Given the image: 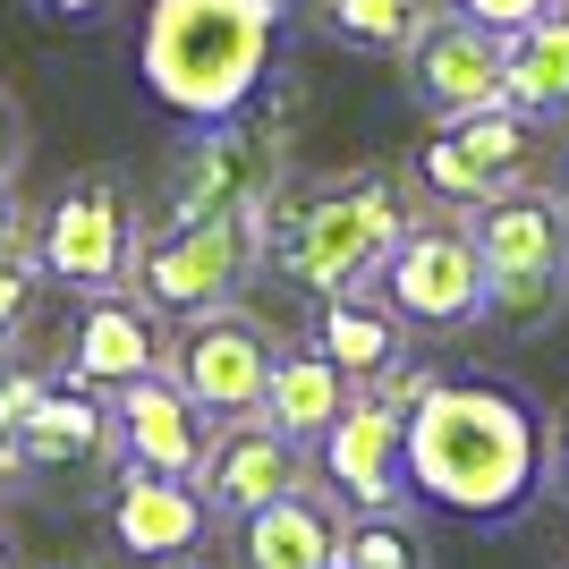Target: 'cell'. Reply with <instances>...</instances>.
Listing matches in <instances>:
<instances>
[{
    "label": "cell",
    "instance_id": "6da1fadb",
    "mask_svg": "<svg viewBox=\"0 0 569 569\" xmlns=\"http://www.w3.org/2000/svg\"><path fill=\"white\" fill-rule=\"evenodd\" d=\"M408 501L468 527H519L545 501V400L493 366H442L408 408Z\"/></svg>",
    "mask_w": 569,
    "mask_h": 569
},
{
    "label": "cell",
    "instance_id": "7a4b0ae2",
    "mask_svg": "<svg viewBox=\"0 0 569 569\" xmlns=\"http://www.w3.org/2000/svg\"><path fill=\"white\" fill-rule=\"evenodd\" d=\"M289 0H144L137 77L179 128L238 119L281 69Z\"/></svg>",
    "mask_w": 569,
    "mask_h": 569
},
{
    "label": "cell",
    "instance_id": "3957f363",
    "mask_svg": "<svg viewBox=\"0 0 569 569\" xmlns=\"http://www.w3.org/2000/svg\"><path fill=\"white\" fill-rule=\"evenodd\" d=\"M417 213H426V196L408 188V170H382V162L281 179L263 196V272H281L307 298L375 289V263L391 256V238Z\"/></svg>",
    "mask_w": 569,
    "mask_h": 569
},
{
    "label": "cell",
    "instance_id": "277c9868",
    "mask_svg": "<svg viewBox=\"0 0 569 569\" xmlns=\"http://www.w3.org/2000/svg\"><path fill=\"white\" fill-rule=\"evenodd\" d=\"M476 256H485V323H510V332H545L569 307V204L545 179H519V188H493L485 204H468Z\"/></svg>",
    "mask_w": 569,
    "mask_h": 569
},
{
    "label": "cell",
    "instance_id": "5b68a950",
    "mask_svg": "<svg viewBox=\"0 0 569 569\" xmlns=\"http://www.w3.org/2000/svg\"><path fill=\"white\" fill-rule=\"evenodd\" d=\"M256 272H263V213H144L137 256H128V289L170 323L230 307Z\"/></svg>",
    "mask_w": 569,
    "mask_h": 569
},
{
    "label": "cell",
    "instance_id": "8992f818",
    "mask_svg": "<svg viewBox=\"0 0 569 569\" xmlns=\"http://www.w3.org/2000/svg\"><path fill=\"white\" fill-rule=\"evenodd\" d=\"M375 298L400 315L417 340H459V332H476L493 298H485V256H476L468 213L426 204V213L391 238V256L375 263Z\"/></svg>",
    "mask_w": 569,
    "mask_h": 569
},
{
    "label": "cell",
    "instance_id": "52a82bcc",
    "mask_svg": "<svg viewBox=\"0 0 569 569\" xmlns=\"http://www.w3.org/2000/svg\"><path fill=\"white\" fill-rule=\"evenodd\" d=\"M137 230H144V204H137V188H128V170L94 162V170H69V179L51 188L43 221L26 238H34V263H43L51 289L94 298V289H128Z\"/></svg>",
    "mask_w": 569,
    "mask_h": 569
},
{
    "label": "cell",
    "instance_id": "ba28073f",
    "mask_svg": "<svg viewBox=\"0 0 569 569\" xmlns=\"http://www.w3.org/2000/svg\"><path fill=\"white\" fill-rule=\"evenodd\" d=\"M289 179V128L238 111L196 128L162 170V213H263V196Z\"/></svg>",
    "mask_w": 569,
    "mask_h": 569
},
{
    "label": "cell",
    "instance_id": "9c48e42d",
    "mask_svg": "<svg viewBox=\"0 0 569 569\" xmlns=\"http://www.w3.org/2000/svg\"><path fill=\"white\" fill-rule=\"evenodd\" d=\"M272 357H281V332H272V323H256V315L230 298V307L179 315V332H170V357H162V366H170V382H179L204 417H256Z\"/></svg>",
    "mask_w": 569,
    "mask_h": 569
},
{
    "label": "cell",
    "instance_id": "30bf717a",
    "mask_svg": "<svg viewBox=\"0 0 569 569\" xmlns=\"http://www.w3.org/2000/svg\"><path fill=\"white\" fill-rule=\"evenodd\" d=\"M323 493L340 501V510H382V501H408V417L391 400H375V391H349V408H340L332 426H323Z\"/></svg>",
    "mask_w": 569,
    "mask_h": 569
},
{
    "label": "cell",
    "instance_id": "8fae6325",
    "mask_svg": "<svg viewBox=\"0 0 569 569\" xmlns=\"http://www.w3.org/2000/svg\"><path fill=\"white\" fill-rule=\"evenodd\" d=\"M400 86L426 119H459L476 102H501V34H485L459 9H433L417 43L400 51Z\"/></svg>",
    "mask_w": 569,
    "mask_h": 569
},
{
    "label": "cell",
    "instance_id": "7c38bea8",
    "mask_svg": "<svg viewBox=\"0 0 569 569\" xmlns=\"http://www.w3.org/2000/svg\"><path fill=\"white\" fill-rule=\"evenodd\" d=\"M298 485H315L307 442L272 433L263 417H221V426H213V451H204V468H196V493H204L213 519H247V510L298 493Z\"/></svg>",
    "mask_w": 569,
    "mask_h": 569
},
{
    "label": "cell",
    "instance_id": "4fadbf2b",
    "mask_svg": "<svg viewBox=\"0 0 569 569\" xmlns=\"http://www.w3.org/2000/svg\"><path fill=\"white\" fill-rule=\"evenodd\" d=\"M111 417H119V468L188 476V485H196V468H204V451H213V426H221V417H204V408L170 382V366L119 382V391H111Z\"/></svg>",
    "mask_w": 569,
    "mask_h": 569
},
{
    "label": "cell",
    "instance_id": "5bb4252c",
    "mask_svg": "<svg viewBox=\"0 0 569 569\" xmlns=\"http://www.w3.org/2000/svg\"><path fill=\"white\" fill-rule=\"evenodd\" d=\"M102 527L128 561H188L204 536H213V510L188 476H153V468H111V493H102Z\"/></svg>",
    "mask_w": 569,
    "mask_h": 569
},
{
    "label": "cell",
    "instance_id": "9a60e30c",
    "mask_svg": "<svg viewBox=\"0 0 569 569\" xmlns=\"http://www.w3.org/2000/svg\"><path fill=\"white\" fill-rule=\"evenodd\" d=\"M18 459H26V476H111L119 468L111 391L51 375V391L18 417Z\"/></svg>",
    "mask_w": 569,
    "mask_h": 569
},
{
    "label": "cell",
    "instance_id": "2e32d148",
    "mask_svg": "<svg viewBox=\"0 0 569 569\" xmlns=\"http://www.w3.org/2000/svg\"><path fill=\"white\" fill-rule=\"evenodd\" d=\"M162 357H170V315H153L137 289H94L69 332V366L60 375L86 382V391H119V382L153 375Z\"/></svg>",
    "mask_w": 569,
    "mask_h": 569
},
{
    "label": "cell",
    "instance_id": "e0dca14e",
    "mask_svg": "<svg viewBox=\"0 0 569 569\" xmlns=\"http://www.w3.org/2000/svg\"><path fill=\"white\" fill-rule=\"evenodd\" d=\"M238 527V569H332L340 561V527H349V510H340L323 485H298V493L263 501V510H247Z\"/></svg>",
    "mask_w": 569,
    "mask_h": 569
},
{
    "label": "cell",
    "instance_id": "ac0fdd59",
    "mask_svg": "<svg viewBox=\"0 0 569 569\" xmlns=\"http://www.w3.org/2000/svg\"><path fill=\"white\" fill-rule=\"evenodd\" d=\"M340 408H349V375H340L332 357L315 349V340H281V357H272V375H263V400L256 417L272 433H289V442H323V426H332Z\"/></svg>",
    "mask_w": 569,
    "mask_h": 569
},
{
    "label": "cell",
    "instance_id": "d6986e66",
    "mask_svg": "<svg viewBox=\"0 0 569 569\" xmlns=\"http://www.w3.org/2000/svg\"><path fill=\"white\" fill-rule=\"evenodd\" d=\"M307 340L332 357L340 375H349V391H366V382H375V375H382V366H391V357H400L417 332H408L400 315L382 307L375 289H332V298H315Z\"/></svg>",
    "mask_w": 569,
    "mask_h": 569
},
{
    "label": "cell",
    "instance_id": "ffe728a7",
    "mask_svg": "<svg viewBox=\"0 0 569 569\" xmlns=\"http://www.w3.org/2000/svg\"><path fill=\"white\" fill-rule=\"evenodd\" d=\"M501 102H519L536 128H569V0L501 34Z\"/></svg>",
    "mask_w": 569,
    "mask_h": 569
},
{
    "label": "cell",
    "instance_id": "44dd1931",
    "mask_svg": "<svg viewBox=\"0 0 569 569\" xmlns=\"http://www.w3.org/2000/svg\"><path fill=\"white\" fill-rule=\"evenodd\" d=\"M442 137L459 144L476 162V179H485V196L493 188H519V179H536V162H545V128L519 111V102H476V111L459 119H433Z\"/></svg>",
    "mask_w": 569,
    "mask_h": 569
},
{
    "label": "cell",
    "instance_id": "7402d4cb",
    "mask_svg": "<svg viewBox=\"0 0 569 569\" xmlns=\"http://www.w3.org/2000/svg\"><path fill=\"white\" fill-rule=\"evenodd\" d=\"M315 26L332 34L340 51H375V60H400L417 43V26L442 9V0H307Z\"/></svg>",
    "mask_w": 569,
    "mask_h": 569
},
{
    "label": "cell",
    "instance_id": "603a6c76",
    "mask_svg": "<svg viewBox=\"0 0 569 569\" xmlns=\"http://www.w3.org/2000/svg\"><path fill=\"white\" fill-rule=\"evenodd\" d=\"M340 569H433V527L417 519L408 501L349 510V527H340Z\"/></svg>",
    "mask_w": 569,
    "mask_h": 569
},
{
    "label": "cell",
    "instance_id": "cb8c5ba5",
    "mask_svg": "<svg viewBox=\"0 0 569 569\" xmlns=\"http://www.w3.org/2000/svg\"><path fill=\"white\" fill-rule=\"evenodd\" d=\"M34 307H43V263H34V238L0 256V357H18V340L34 332Z\"/></svg>",
    "mask_w": 569,
    "mask_h": 569
},
{
    "label": "cell",
    "instance_id": "d4e9b609",
    "mask_svg": "<svg viewBox=\"0 0 569 569\" xmlns=\"http://www.w3.org/2000/svg\"><path fill=\"white\" fill-rule=\"evenodd\" d=\"M442 9H459V18H476L485 34H519L527 18H545V9H561V0H442Z\"/></svg>",
    "mask_w": 569,
    "mask_h": 569
},
{
    "label": "cell",
    "instance_id": "484cf974",
    "mask_svg": "<svg viewBox=\"0 0 569 569\" xmlns=\"http://www.w3.org/2000/svg\"><path fill=\"white\" fill-rule=\"evenodd\" d=\"M26 170V102L0 86V179H18Z\"/></svg>",
    "mask_w": 569,
    "mask_h": 569
},
{
    "label": "cell",
    "instance_id": "4316f807",
    "mask_svg": "<svg viewBox=\"0 0 569 569\" xmlns=\"http://www.w3.org/2000/svg\"><path fill=\"white\" fill-rule=\"evenodd\" d=\"M545 485H552V493L569 501V400H561V408L545 417Z\"/></svg>",
    "mask_w": 569,
    "mask_h": 569
},
{
    "label": "cell",
    "instance_id": "83f0119b",
    "mask_svg": "<svg viewBox=\"0 0 569 569\" xmlns=\"http://www.w3.org/2000/svg\"><path fill=\"white\" fill-rule=\"evenodd\" d=\"M26 230H34V221H26V204H18V179H0V256L26 247Z\"/></svg>",
    "mask_w": 569,
    "mask_h": 569
},
{
    "label": "cell",
    "instance_id": "f1b7e54d",
    "mask_svg": "<svg viewBox=\"0 0 569 569\" xmlns=\"http://www.w3.org/2000/svg\"><path fill=\"white\" fill-rule=\"evenodd\" d=\"M34 9H43V18H60V26H102L119 0H34Z\"/></svg>",
    "mask_w": 569,
    "mask_h": 569
},
{
    "label": "cell",
    "instance_id": "f546056e",
    "mask_svg": "<svg viewBox=\"0 0 569 569\" xmlns=\"http://www.w3.org/2000/svg\"><path fill=\"white\" fill-rule=\"evenodd\" d=\"M18 485H26V459H18V426L0 417V501L18 493Z\"/></svg>",
    "mask_w": 569,
    "mask_h": 569
},
{
    "label": "cell",
    "instance_id": "4dcf8cb0",
    "mask_svg": "<svg viewBox=\"0 0 569 569\" xmlns=\"http://www.w3.org/2000/svg\"><path fill=\"white\" fill-rule=\"evenodd\" d=\"M0 569H18V536L9 527H0Z\"/></svg>",
    "mask_w": 569,
    "mask_h": 569
},
{
    "label": "cell",
    "instance_id": "1f68e13d",
    "mask_svg": "<svg viewBox=\"0 0 569 569\" xmlns=\"http://www.w3.org/2000/svg\"><path fill=\"white\" fill-rule=\"evenodd\" d=\"M43 569H119V561H86V552H77V561H43Z\"/></svg>",
    "mask_w": 569,
    "mask_h": 569
},
{
    "label": "cell",
    "instance_id": "d6a6232c",
    "mask_svg": "<svg viewBox=\"0 0 569 569\" xmlns=\"http://www.w3.org/2000/svg\"><path fill=\"white\" fill-rule=\"evenodd\" d=\"M552 188H561V204H569V153H561V170H552Z\"/></svg>",
    "mask_w": 569,
    "mask_h": 569
},
{
    "label": "cell",
    "instance_id": "836d02e7",
    "mask_svg": "<svg viewBox=\"0 0 569 569\" xmlns=\"http://www.w3.org/2000/svg\"><path fill=\"white\" fill-rule=\"evenodd\" d=\"M332 569H340V561H332Z\"/></svg>",
    "mask_w": 569,
    "mask_h": 569
},
{
    "label": "cell",
    "instance_id": "e575fe53",
    "mask_svg": "<svg viewBox=\"0 0 569 569\" xmlns=\"http://www.w3.org/2000/svg\"><path fill=\"white\" fill-rule=\"evenodd\" d=\"M561 569H569V561H561Z\"/></svg>",
    "mask_w": 569,
    "mask_h": 569
}]
</instances>
